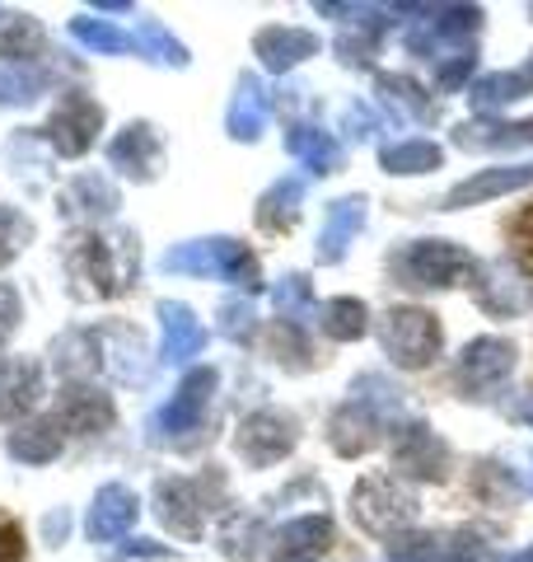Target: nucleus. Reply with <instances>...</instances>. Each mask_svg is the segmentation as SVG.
<instances>
[{
  "label": "nucleus",
  "instance_id": "32",
  "mask_svg": "<svg viewBox=\"0 0 533 562\" xmlns=\"http://www.w3.org/2000/svg\"><path fill=\"white\" fill-rule=\"evenodd\" d=\"M379 165L388 173H407V179H412V173H435L444 165V150L426 136H407V140H394V146L379 150Z\"/></svg>",
  "mask_w": 533,
  "mask_h": 562
},
{
  "label": "nucleus",
  "instance_id": "33",
  "mask_svg": "<svg viewBox=\"0 0 533 562\" xmlns=\"http://www.w3.org/2000/svg\"><path fill=\"white\" fill-rule=\"evenodd\" d=\"M43 29L33 14H0V57L14 66H33L43 52Z\"/></svg>",
  "mask_w": 533,
  "mask_h": 562
},
{
  "label": "nucleus",
  "instance_id": "48",
  "mask_svg": "<svg viewBox=\"0 0 533 562\" xmlns=\"http://www.w3.org/2000/svg\"><path fill=\"white\" fill-rule=\"evenodd\" d=\"M47 535H52V539H57V535L66 539V512H57V516H47Z\"/></svg>",
  "mask_w": 533,
  "mask_h": 562
},
{
  "label": "nucleus",
  "instance_id": "15",
  "mask_svg": "<svg viewBox=\"0 0 533 562\" xmlns=\"http://www.w3.org/2000/svg\"><path fill=\"white\" fill-rule=\"evenodd\" d=\"M483 539L468 530H444V535H398L388 543L394 562H483Z\"/></svg>",
  "mask_w": 533,
  "mask_h": 562
},
{
  "label": "nucleus",
  "instance_id": "31",
  "mask_svg": "<svg viewBox=\"0 0 533 562\" xmlns=\"http://www.w3.org/2000/svg\"><path fill=\"white\" fill-rule=\"evenodd\" d=\"M318 328H324V338H332V342H355L370 333V310H365V301H355V295H332V301L318 305Z\"/></svg>",
  "mask_w": 533,
  "mask_h": 562
},
{
  "label": "nucleus",
  "instance_id": "41",
  "mask_svg": "<svg viewBox=\"0 0 533 562\" xmlns=\"http://www.w3.org/2000/svg\"><path fill=\"white\" fill-rule=\"evenodd\" d=\"M220 553L225 558H235V562H248L253 558V543L262 539V520L258 516H248V512H235L225 525H220Z\"/></svg>",
  "mask_w": 533,
  "mask_h": 562
},
{
  "label": "nucleus",
  "instance_id": "22",
  "mask_svg": "<svg viewBox=\"0 0 533 562\" xmlns=\"http://www.w3.org/2000/svg\"><path fill=\"white\" fill-rule=\"evenodd\" d=\"M43 394V366L33 357H5L0 361V422L24 417Z\"/></svg>",
  "mask_w": 533,
  "mask_h": 562
},
{
  "label": "nucleus",
  "instance_id": "13",
  "mask_svg": "<svg viewBox=\"0 0 533 562\" xmlns=\"http://www.w3.org/2000/svg\"><path fill=\"white\" fill-rule=\"evenodd\" d=\"M109 165L136 183L159 179V169H165V136H159L155 122H127L109 140Z\"/></svg>",
  "mask_w": 533,
  "mask_h": 562
},
{
  "label": "nucleus",
  "instance_id": "38",
  "mask_svg": "<svg viewBox=\"0 0 533 562\" xmlns=\"http://www.w3.org/2000/svg\"><path fill=\"white\" fill-rule=\"evenodd\" d=\"M458 146H477V150H501V146H533V117L524 122H506V127H458Z\"/></svg>",
  "mask_w": 533,
  "mask_h": 562
},
{
  "label": "nucleus",
  "instance_id": "8",
  "mask_svg": "<svg viewBox=\"0 0 533 562\" xmlns=\"http://www.w3.org/2000/svg\"><path fill=\"white\" fill-rule=\"evenodd\" d=\"M299 441V427H295V417L291 413H281V408H258V413H248L239 422V436H235V450H239V460L248 469H272L281 464L286 454L295 450Z\"/></svg>",
  "mask_w": 533,
  "mask_h": 562
},
{
  "label": "nucleus",
  "instance_id": "11",
  "mask_svg": "<svg viewBox=\"0 0 533 562\" xmlns=\"http://www.w3.org/2000/svg\"><path fill=\"white\" fill-rule=\"evenodd\" d=\"M514 371V342L510 338H473L464 347V357L454 366V384L464 390L468 398H483L487 390H501Z\"/></svg>",
  "mask_w": 533,
  "mask_h": 562
},
{
  "label": "nucleus",
  "instance_id": "24",
  "mask_svg": "<svg viewBox=\"0 0 533 562\" xmlns=\"http://www.w3.org/2000/svg\"><path fill=\"white\" fill-rule=\"evenodd\" d=\"M52 366L70 380V384H84L89 375L103 371V338L94 328H70L52 342Z\"/></svg>",
  "mask_w": 533,
  "mask_h": 562
},
{
  "label": "nucleus",
  "instance_id": "39",
  "mask_svg": "<svg viewBox=\"0 0 533 562\" xmlns=\"http://www.w3.org/2000/svg\"><path fill=\"white\" fill-rule=\"evenodd\" d=\"M136 52H146L159 66H188V47L173 38V33L159 20H140L136 24Z\"/></svg>",
  "mask_w": 533,
  "mask_h": 562
},
{
  "label": "nucleus",
  "instance_id": "5",
  "mask_svg": "<svg viewBox=\"0 0 533 562\" xmlns=\"http://www.w3.org/2000/svg\"><path fill=\"white\" fill-rule=\"evenodd\" d=\"M351 516L365 535L398 539V530H407L417 520V497L402 487L398 473H370L351 492Z\"/></svg>",
  "mask_w": 533,
  "mask_h": 562
},
{
  "label": "nucleus",
  "instance_id": "9",
  "mask_svg": "<svg viewBox=\"0 0 533 562\" xmlns=\"http://www.w3.org/2000/svg\"><path fill=\"white\" fill-rule=\"evenodd\" d=\"M99 132H103V103L89 99L84 90H66L61 103L47 117V140L57 155H66V160H80L84 150H94Z\"/></svg>",
  "mask_w": 533,
  "mask_h": 562
},
{
  "label": "nucleus",
  "instance_id": "52",
  "mask_svg": "<svg viewBox=\"0 0 533 562\" xmlns=\"http://www.w3.org/2000/svg\"><path fill=\"white\" fill-rule=\"evenodd\" d=\"M520 76H524V85H529V90H533V57L524 61V70H520Z\"/></svg>",
  "mask_w": 533,
  "mask_h": 562
},
{
  "label": "nucleus",
  "instance_id": "20",
  "mask_svg": "<svg viewBox=\"0 0 533 562\" xmlns=\"http://www.w3.org/2000/svg\"><path fill=\"white\" fill-rule=\"evenodd\" d=\"M365 216H370V202L365 198H337L324 211V231H318V262H342L351 239L365 231Z\"/></svg>",
  "mask_w": 533,
  "mask_h": 562
},
{
  "label": "nucleus",
  "instance_id": "27",
  "mask_svg": "<svg viewBox=\"0 0 533 562\" xmlns=\"http://www.w3.org/2000/svg\"><path fill=\"white\" fill-rule=\"evenodd\" d=\"M122 206L117 188L103 179V173H80V179L66 183V211L80 221H109L113 211Z\"/></svg>",
  "mask_w": 533,
  "mask_h": 562
},
{
  "label": "nucleus",
  "instance_id": "36",
  "mask_svg": "<svg viewBox=\"0 0 533 562\" xmlns=\"http://www.w3.org/2000/svg\"><path fill=\"white\" fill-rule=\"evenodd\" d=\"M52 85V76L43 66H14V61H0V109L10 103H33Z\"/></svg>",
  "mask_w": 533,
  "mask_h": 562
},
{
  "label": "nucleus",
  "instance_id": "19",
  "mask_svg": "<svg viewBox=\"0 0 533 562\" xmlns=\"http://www.w3.org/2000/svg\"><path fill=\"white\" fill-rule=\"evenodd\" d=\"M57 422L61 431H80V436H94V431H109L117 422L113 398L94 390V384H66L61 398H57Z\"/></svg>",
  "mask_w": 533,
  "mask_h": 562
},
{
  "label": "nucleus",
  "instance_id": "18",
  "mask_svg": "<svg viewBox=\"0 0 533 562\" xmlns=\"http://www.w3.org/2000/svg\"><path fill=\"white\" fill-rule=\"evenodd\" d=\"M136 516H140V497H136V492L127 483H103L94 492L89 516H84V535L94 543H113V539H122L132 530Z\"/></svg>",
  "mask_w": 533,
  "mask_h": 562
},
{
  "label": "nucleus",
  "instance_id": "1",
  "mask_svg": "<svg viewBox=\"0 0 533 562\" xmlns=\"http://www.w3.org/2000/svg\"><path fill=\"white\" fill-rule=\"evenodd\" d=\"M159 268L169 277H216L229 281L239 291H258L262 286V268L258 258L248 254V244L239 239H188V244H173V249L159 258Z\"/></svg>",
  "mask_w": 533,
  "mask_h": 562
},
{
  "label": "nucleus",
  "instance_id": "10",
  "mask_svg": "<svg viewBox=\"0 0 533 562\" xmlns=\"http://www.w3.org/2000/svg\"><path fill=\"white\" fill-rule=\"evenodd\" d=\"M384 417H394L388 408H379L375 398L355 394L328 417V441L337 454H347V460H361V454H370L379 446V431H384Z\"/></svg>",
  "mask_w": 533,
  "mask_h": 562
},
{
  "label": "nucleus",
  "instance_id": "45",
  "mask_svg": "<svg viewBox=\"0 0 533 562\" xmlns=\"http://www.w3.org/2000/svg\"><path fill=\"white\" fill-rule=\"evenodd\" d=\"M20 319H24L20 295H14V286H5V281H0V342H5L10 333L20 328Z\"/></svg>",
  "mask_w": 533,
  "mask_h": 562
},
{
  "label": "nucleus",
  "instance_id": "37",
  "mask_svg": "<svg viewBox=\"0 0 533 562\" xmlns=\"http://www.w3.org/2000/svg\"><path fill=\"white\" fill-rule=\"evenodd\" d=\"M524 94H529V85H524L520 70H491V76H483L477 85H468V99H473L483 113L506 109V103L524 99Z\"/></svg>",
  "mask_w": 533,
  "mask_h": 562
},
{
  "label": "nucleus",
  "instance_id": "3",
  "mask_svg": "<svg viewBox=\"0 0 533 562\" xmlns=\"http://www.w3.org/2000/svg\"><path fill=\"white\" fill-rule=\"evenodd\" d=\"M70 272H76V281H89V295H122L140 272V244L132 231L113 239L89 235L70 249Z\"/></svg>",
  "mask_w": 533,
  "mask_h": 562
},
{
  "label": "nucleus",
  "instance_id": "50",
  "mask_svg": "<svg viewBox=\"0 0 533 562\" xmlns=\"http://www.w3.org/2000/svg\"><path fill=\"white\" fill-rule=\"evenodd\" d=\"M501 562H533V543H529V549H520V553H510V558H501Z\"/></svg>",
  "mask_w": 533,
  "mask_h": 562
},
{
  "label": "nucleus",
  "instance_id": "16",
  "mask_svg": "<svg viewBox=\"0 0 533 562\" xmlns=\"http://www.w3.org/2000/svg\"><path fill=\"white\" fill-rule=\"evenodd\" d=\"M533 188V160L529 165H491V169H477L473 179L454 183L444 192V211H464V206H483L491 198H506V192H520Z\"/></svg>",
  "mask_w": 533,
  "mask_h": 562
},
{
  "label": "nucleus",
  "instance_id": "29",
  "mask_svg": "<svg viewBox=\"0 0 533 562\" xmlns=\"http://www.w3.org/2000/svg\"><path fill=\"white\" fill-rule=\"evenodd\" d=\"M10 454L24 464H52L61 454V422L57 417H38V422H24L20 431H10Z\"/></svg>",
  "mask_w": 533,
  "mask_h": 562
},
{
  "label": "nucleus",
  "instance_id": "44",
  "mask_svg": "<svg viewBox=\"0 0 533 562\" xmlns=\"http://www.w3.org/2000/svg\"><path fill=\"white\" fill-rule=\"evenodd\" d=\"M473 52H458V57H450V61H444L440 66V76H435V85H440V90L444 94H454L458 90V85H464V80H473Z\"/></svg>",
  "mask_w": 533,
  "mask_h": 562
},
{
  "label": "nucleus",
  "instance_id": "42",
  "mask_svg": "<svg viewBox=\"0 0 533 562\" xmlns=\"http://www.w3.org/2000/svg\"><path fill=\"white\" fill-rule=\"evenodd\" d=\"M276 310H281V319L286 324H299V319H309V314H318L314 310V286H309L305 272H291L276 286Z\"/></svg>",
  "mask_w": 533,
  "mask_h": 562
},
{
  "label": "nucleus",
  "instance_id": "23",
  "mask_svg": "<svg viewBox=\"0 0 533 562\" xmlns=\"http://www.w3.org/2000/svg\"><path fill=\"white\" fill-rule=\"evenodd\" d=\"M318 33L309 29H286V24H272V29H262L258 38H253V52H258V61L266 70H291L299 61H309L318 57Z\"/></svg>",
  "mask_w": 533,
  "mask_h": 562
},
{
  "label": "nucleus",
  "instance_id": "43",
  "mask_svg": "<svg viewBox=\"0 0 533 562\" xmlns=\"http://www.w3.org/2000/svg\"><path fill=\"white\" fill-rule=\"evenodd\" d=\"M253 319H258V314H253V305H248V301H225L216 328L225 333L229 342H248V338H253V328H258Z\"/></svg>",
  "mask_w": 533,
  "mask_h": 562
},
{
  "label": "nucleus",
  "instance_id": "47",
  "mask_svg": "<svg viewBox=\"0 0 533 562\" xmlns=\"http://www.w3.org/2000/svg\"><path fill=\"white\" fill-rule=\"evenodd\" d=\"M347 132L351 136H375V113H370V109H361V103H351V109H347Z\"/></svg>",
  "mask_w": 533,
  "mask_h": 562
},
{
  "label": "nucleus",
  "instance_id": "28",
  "mask_svg": "<svg viewBox=\"0 0 533 562\" xmlns=\"http://www.w3.org/2000/svg\"><path fill=\"white\" fill-rule=\"evenodd\" d=\"M286 150L295 155L309 173H337L342 169V140L324 127H291L286 132Z\"/></svg>",
  "mask_w": 533,
  "mask_h": 562
},
{
  "label": "nucleus",
  "instance_id": "25",
  "mask_svg": "<svg viewBox=\"0 0 533 562\" xmlns=\"http://www.w3.org/2000/svg\"><path fill=\"white\" fill-rule=\"evenodd\" d=\"M266 117H272V99H266L258 76H239L235 94H229V113H225V132L235 140H258Z\"/></svg>",
  "mask_w": 533,
  "mask_h": 562
},
{
  "label": "nucleus",
  "instance_id": "51",
  "mask_svg": "<svg viewBox=\"0 0 533 562\" xmlns=\"http://www.w3.org/2000/svg\"><path fill=\"white\" fill-rule=\"evenodd\" d=\"M10 258H14V244H10V239H0V268H5Z\"/></svg>",
  "mask_w": 533,
  "mask_h": 562
},
{
  "label": "nucleus",
  "instance_id": "49",
  "mask_svg": "<svg viewBox=\"0 0 533 562\" xmlns=\"http://www.w3.org/2000/svg\"><path fill=\"white\" fill-rule=\"evenodd\" d=\"M514 417H524V422H533V394H524L520 403H514V408H510Z\"/></svg>",
  "mask_w": 533,
  "mask_h": 562
},
{
  "label": "nucleus",
  "instance_id": "30",
  "mask_svg": "<svg viewBox=\"0 0 533 562\" xmlns=\"http://www.w3.org/2000/svg\"><path fill=\"white\" fill-rule=\"evenodd\" d=\"M299 202H305V179H276L258 198V225L272 231V235L291 231V225L299 221Z\"/></svg>",
  "mask_w": 533,
  "mask_h": 562
},
{
  "label": "nucleus",
  "instance_id": "34",
  "mask_svg": "<svg viewBox=\"0 0 533 562\" xmlns=\"http://www.w3.org/2000/svg\"><path fill=\"white\" fill-rule=\"evenodd\" d=\"M266 351L276 357V366H286V371H295V375L314 366V347L305 338V328L286 324V319H276L272 328H266Z\"/></svg>",
  "mask_w": 533,
  "mask_h": 562
},
{
  "label": "nucleus",
  "instance_id": "17",
  "mask_svg": "<svg viewBox=\"0 0 533 562\" xmlns=\"http://www.w3.org/2000/svg\"><path fill=\"white\" fill-rule=\"evenodd\" d=\"M328 549H332V520L324 512H309V516H295L281 525L272 543H266V558L272 562H318Z\"/></svg>",
  "mask_w": 533,
  "mask_h": 562
},
{
  "label": "nucleus",
  "instance_id": "46",
  "mask_svg": "<svg viewBox=\"0 0 533 562\" xmlns=\"http://www.w3.org/2000/svg\"><path fill=\"white\" fill-rule=\"evenodd\" d=\"M0 562H24V535H20V525H0Z\"/></svg>",
  "mask_w": 533,
  "mask_h": 562
},
{
  "label": "nucleus",
  "instance_id": "12",
  "mask_svg": "<svg viewBox=\"0 0 533 562\" xmlns=\"http://www.w3.org/2000/svg\"><path fill=\"white\" fill-rule=\"evenodd\" d=\"M450 446L426 427V422H407L394 436V473L398 479H417V483H440L450 473Z\"/></svg>",
  "mask_w": 533,
  "mask_h": 562
},
{
  "label": "nucleus",
  "instance_id": "21",
  "mask_svg": "<svg viewBox=\"0 0 533 562\" xmlns=\"http://www.w3.org/2000/svg\"><path fill=\"white\" fill-rule=\"evenodd\" d=\"M159 324H165V347L159 351H165L169 366H188L192 357H202L206 324L183 301H159Z\"/></svg>",
  "mask_w": 533,
  "mask_h": 562
},
{
  "label": "nucleus",
  "instance_id": "4",
  "mask_svg": "<svg viewBox=\"0 0 533 562\" xmlns=\"http://www.w3.org/2000/svg\"><path fill=\"white\" fill-rule=\"evenodd\" d=\"M379 347L384 357L402 366V371H426L440 347H444V328L431 310H417V305H394L379 319Z\"/></svg>",
  "mask_w": 533,
  "mask_h": 562
},
{
  "label": "nucleus",
  "instance_id": "26",
  "mask_svg": "<svg viewBox=\"0 0 533 562\" xmlns=\"http://www.w3.org/2000/svg\"><path fill=\"white\" fill-rule=\"evenodd\" d=\"M379 38H384V20H379V14L351 5V24L337 33L332 52H337V57H342L347 66H370V61L379 57Z\"/></svg>",
  "mask_w": 533,
  "mask_h": 562
},
{
  "label": "nucleus",
  "instance_id": "7",
  "mask_svg": "<svg viewBox=\"0 0 533 562\" xmlns=\"http://www.w3.org/2000/svg\"><path fill=\"white\" fill-rule=\"evenodd\" d=\"M468 291L483 314L491 319H520V314L533 310V281L510 268L506 258H491V262H477L473 277H468Z\"/></svg>",
  "mask_w": 533,
  "mask_h": 562
},
{
  "label": "nucleus",
  "instance_id": "14",
  "mask_svg": "<svg viewBox=\"0 0 533 562\" xmlns=\"http://www.w3.org/2000/svg\"><path fill=\"white\" fill-rule=\"evenodd\" d=\"M155 512H159V520H165L178 539H202L211 506H206L202 483H192V479H183V473H173V479H159L155 483Z\"/></svg>",
  "mask_w": 533,
  "mask_h": 562
},
{
  "label": "nucleus",
  "instance_id": "6",
  "mask_svg": "<svg viewBox=\"0 0 533 562\" xmlns=\"http://www.w3.org/2000/svg\"><path fill=\"white\" fill-rule=\"evenodd\" d=\"M216 366H197V371H188L183 380H178V394L165 403V408L155 413L150 422V431H155V441H183V436L192 431H202V422L211 413V394H216Z\"/></svg>",
  "mask_w": 533,
  "mask_h": 562
},
{
  "label": "nucleus",
  "instance_id": "2",
  "mask_svg": "<svg viewBox=\"0 0 533 562\" xmlns=\"http://www.w3.org/2000/svg\"><path fill=\"white\" fill-rule=\"evenodd\" d=\"M477 258L458 249L454 239H407L402 249L388 254V272L407 291H444L454 281L473 277Z\"/></svg>",
  "mask_w": 533,
  "mask_h": 562
},
{
  "label": "nucleus",
  "instance_id": "40",
  "mask_svg": "<svg viewBox=\"0 0 533 562\" xmlns=\"http://www.w3.org/2000/svg\"><path fill=\"white\" fill-rule=\"evenodd\" d=\"M379 94H384V103L402 109V117H421V122H426V117H435L431 94H426L412 76H379Z\"/></svg>",
  "mask_w": 533,
  "mask_h": 562
},
{
  "label": "nucleus",
  "instance_id": "35",
  "mask_svg": "<svg viewBox=\"0 0 533 562\" xmlns=\"http://www.w3.org/2000/svg\"><path fill=\"white\" fill-rule=\"evenodd\" d=\"M70 38H76L80 47H89V52H103V57H122V52L136 47L132 33H122V29L109 24V20H89V14L70 20Z\"/></svg>",
  "mask_w": 533,
  "mask_h": 562
}]
</instances>
